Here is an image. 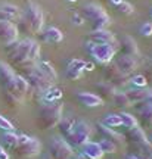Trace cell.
<instances>
[{
	"label": "cell",
	"instance_id": "1",
	"mask_svg": "<svg viewBox=\"0 0 152 159\" xmlns=\"http://www.w3.org/2000/svg\"><path fill=\"white\" fill-rule=\"evenodd\" d=\"M40 44L33 39H24L7 52V62L11 66L18 69L28 68L39 61Z\"/></svg>",
	"mask_w": 152,
	"mask_h": 159
},
{
	"label": "cell",
	"instance_id": "2",
	"mask_svg": "<svg viewBox=\"0 0 152 159\" xmlns=\"http://www.w3.org/2000/svg\"><path fill=\"white\" fill-rule=\"evenodd\" d=\"M15 25L19 33L27 35H39L45 25V15L36 3H28Z\"/></svg>",
	"mask_w": 152,
	"mask_h": 159
},
{
	"label": "cell",
	"instance_id": "3",
	"mask_svg": "<svg viewBox=\"0 0 152 159\" xmlns=\"http://www.w3.org/2000/svg\"><path fill=\"white\" fill-rule=\"evenodd\" d=\"M21 75L28 83V91H31V96L36 100H39V102L43 100V94H45L46 91L49 90L52 85H55V81H52L49 77H46L36 66V63L28 66V68L21 69Z\"/></svg>",
	"mask_w": 152,
	"mask_h": 159
},
{
	"label": "cell",
	"instance_id": "4",
	"mask_svg": "<svg viewBox=\"0 0 152 159\" xmlns=\"http://www.w3.org/2000/svg\"><path fill=\"white\" fill-rule=\"evenodd\" d=\"M40 109L37 114L36 124L40 130H52L55 128L62 118L64 112V105L61 100L55 102H40Z\"/></svg>",
	"mask_w": 152,
	"mask_h": 159
},
{
	"label": "cell",
	"instance_id": "5",
	"mask_svg": "<svg viewBox=\"0 0 152 159\" xmlns=\"http://www.w3.org/2000/svg\"><path fill=\"white\" fill-rule=\"evenodd\" d=\"M81 16L86 21H89L92 25V30H101L107 28L111 24V18L107 12L103 11V7L96 3H87L81 7Z\"/></svg>",
	"mask_w": 152,
	"mask_h": 159
},
{
	"label": "cell",
	"instance_id": "6",
	"mask_svg": "<svg viewBox=\"0 0 152 159\" xmlns=\"http://www.w3.org/2000/svg\"><path fill=\"white\" fill-rule=\"evenodd\" d=\"M41 143L37 137H30L25 134H19L17 148L13 149V156L17 159H30L40 153Z\"/></svg>",
	"mask_w": 152,
	"mask_h": 159
},
{
	"label": "cell",
	"instance_id": "7",
	"mask_svg": "<svg viewBox=\"0 0 152 159\" xmlns=\"http://www.w3.org/2000/svg\"><path fill=\"white\" fill-rule=\"evenodd\" d=\"M86 52L95 62L101 63V65H107V63L112 62L117 49L109 44H99V43L87 41L86 43Z\"/></svg>",
	"mask_w": 152,
	"mask_h": 159
},
{
	"label": "cell",
	"instance_id": "8",
	"mask_svg": "<svg viewBox=\"0 0 152 159\" xmlns=\"http://www.w3.org/2000/svg\"><path fill=\"white\" fill-rule=\"evenodd\" d=\"M90 136H92L90 124L80 119V121L75 122L73 131L69 133V136L65 137V140L68 142L69 146H73L74 149H78V148H81L83 144H86V143L90 140Z\"/></svg>",
	"mask_w": 152,
	"mask_h": 159
},
{
	"label": "cell",
	"instance_id": "9",
	"mask_svg": "<svg viewBox=\"0 0 152 159\" xmlns=\"http://www.w3.org/2000/svg\"><path fill=\"white\" fill-rule=\"evenodd\" d=\"M49 156L52 159H71L74 156V148L69 146L65 139H52L47 146Z\"/></svg>",
	"mask_w": 152,
	"mask_h": 159
},
{
	"label": "cell",
	"instance_id": "10",
	"mask_svg": "<svg viewBox=\"0 0 152 159\" xmlns=\"http://www.w3.org/2000/svg\"><path fill=\"white\" fill-rule=\"evenodd\" d=\"M103 77H105V81L111 83L114 87H124V85L129 83V78L126 74H123L117 65L112 62H109L105 65V69H103Z\"/></svg>",
	"mask_w": 152,
	"mask_h": 159
},
{
	"label": "cell",
	"instance_id": "11",
	"mask_svg": "<svg viewBox=\"0 0 152 159\" xmlns=\"http://www.w3.org/2000/svg\"><path fill=\"white\" fill-rule=\"evenodd\" d=\"M15 78H17V74L13 72L11 65L0 61V85H2V90L6 91V93H12L13 85H15Z\"/></svg>",
	"mask_w": 152,
	"mask_h": 159
},
{
	"label": "cell",
	"instance_id": "12",
	"mask_svg": "<svg viewBox=\"0 0 152 159\" xmlns=\"http://www.w3.org/2000/svg\"><path fill=\"white\" fill-rule=\"evenodd\" d=\"M89 41L99 43V44H109V46H114L115 49L118 47V40H117V37L107 28L93 30L90 34H89Z\"/></svg>",
	"mask_w": 152,
	"mask_h": 159
},
{
	"label": "cell",
	"instance_id": "13",
	"mask_svg": "<svg viewBox=\"0 0 152 159\" xmlns=\"http://www.w3.org/2000/svg\"><path fill=\"white\" fill-rule=\"evenodd\" d=\"M96 131H97V134H99L102 139L109 140V142H112L114 144H117V148H121V146H124V144H126L124 136H123V134H120V133H117L114 128L105 127L103 124L97 122V124H96Z\"/></svg>",
	"mask_w": 152,
	"mask_h": 159
},
{
	"label": "cell",
	"instance_id": "14",
	"mask_svg": "<svg viewBox=\"0 0 152 159\" xmlns=\"http://www.w3.org/2000/svg\"><path fill=\"white\" fill-rule=\"evenodd\" d=\"M18 28L15 22L11 21H0V41L3 44H9L18 40Z\"/></svg>",
	"mask_w": 152,
	"mask_h": 159
},
{
	"label": "cell",
	"instance_id": "15",
	"mask_svg": "<svg viewBox=\"0 0 152 159\" xmlns=\"http://www.w3.org/2000/svg\"><path fill=\"white\" fill-rule=\"evenodd\" d=\"M114 63H115L117 68H118L123 74L127 75V77H130V75L136 71V68H137V59L133 56H127V55L118 56L114 61Z\"/></svg>",
	"mask_w": 152,
	"mask_h": 159
},
{
	"label": "cell",
	"instance_id": "16",
	"mask_svg": "<svg viewBox=\"0 0 152 159\" xmlns=\"http://www.w3.org/2000/svg\"><path fill=\"white\" fill-rule=\"evenodd\" d=\"M118 49L121 52V55H127V56H139V49L133 37L130 35H123L118 39Z\"/></svg>",
	"mask_w": 152,
	"mask_h": 159
},
{
	"label": "cell",
	"instance_id": "17",
	"mask_svg": "<svg viewBox=\"0 0 152 159\" xmlns=\"http://www.w3.org/2000/svg\"><path fill=\"white\" fill-rule=\"evenodd\" d=\"M123 136H124L126 143H129L130 146H136V144H140V143L148 140L145 131L142 130L139 125H137V127H133V128H127Z\"/></svg>",
	"mask_w": 152,
	"mask_h": 159
},
{
	"label": "cell",
	"instance_id": "18",
	"mask_svg": "<svg viewBox=\"0 0 152 159\" xmlns=\"http://www.w3.org/2000/svg\"><path fill=\"white\" fill-rule=\"evenodd\" d=\"M75 99L84 108H96V106L103 105V99L101 96H97L95 93H89V91H80V93H77Z\"/></svg>",
	"mask_w": 152,
	"mask_h": 159
},
{
	"label": "cell",
	"instance_id": "19",
	"mask_svg": "<svg viewBox=\"0 0 152 159\" xmlns=\"http://www.w3.org/2000/svg\"><path fill=\"white\" fill-rule=\"evenodd\" d=\"M83 71H84V61H80V59H71V61L68 62V65H67L65 75H67L68 80H71V81H77V80L81 78Z\"/></svg>",
	"mask_w": 152,
	"mask_h": 159
},
{
	"label": "cell",
	"instance_id": "20",
	"mask_svg": "<svg viewBox=\"0 0 152 159\" xmlns=\"http://www.w3.org/2000/svg\"><path fill=\"white\" fill-rule=\"evenodd\" d=\"M19 16H21V12L15 5H11V3H2L0 5V21L17 22Z\"/></svg>",
	"mask_w": 152,
	"mask_h": 159
},
{
	"label": "cell",
	"instance_id": "21",
	"mask_svg": "<svg viewBox=\"0 0 152 159\" xmlns=\"http://www.w3.org/2000/svg\"><path fill=\"white\" fill-rule=\"evenodd\" d=\"M40 39L41 41H45V43H61L62 40H64V34H62V31L56 27H47V28L43 31V33H40Z\"/></svg>",
	"mask_w": 152,
	"mask_h": 159
},
{
	"label": "cell",
	"instance_id": "22",
	"mask_svg": "<svg viewBox=\"0 0 152 159\" xmlns=\"http://www.w3.org/2000/svg\"><path fill=\"white\" fill-rule=\"evenodd\" d=\"M80 150H81V153L84 155V156H87L89 159H102L103 155H105L102 152L99 143L90 142V140L86 143V144H83V146L80 148Z\"/></svg>",
	"mask_w": 152,
	"mask_h": 159
},
{
	"label": "cell",
	"instance_id": "23",
	"mask_svg": "<svg viewBox=\"0 0 152 159\" xmlns=\"http://www.w3.org/2000/svg\"><path fill=\"white\" fill-rule=\"evenodd\" d=\"M18 140H19V134L13 133V131H5L0 136V146L5 150H13L17 148Z\"/></svg>",
	"mask_w": 152,
	"mask_h": 159
},
{
	"label": "cell",
	"instance_id": "24",
	"mask_svg": "<svg viewBox=\"0 0 152 159\" xmlns=\"http://www.w3.org/2000/svg\"><path fill=\"white\" fill-rule=\"evenodd\" d=\"M96 91H97V96H101L102 99H112V96L117 91V87H114L111 83H108L105 80L97 81L95 85Z\"/></svg>",
	"mask_w": 152,
	"mask_h": 159
},
{
	"label": "cell",
	"instance_id": "25",
	"mask_svg": "<svg viewBox=\"0 0 152 159\" xmlns=\"http://www.w3.org/2000/svg\"><path fill=\"white\" fill-rule=\"evenodd\" d=\"M75 122H77V119L73 118V116L61 118V121H59V124H58L56 127H58V130H59V133H61V136L64 137V139H65L67 136H69V133L73 131Z\"/></svg>",
	"mask_w": 152,
	"mask_h": 159
},
{
	"label": "cell",
	"instance_id": "26",
	"mask_svg": "<svg viewBox=\"0 0 152 159\" xmlns=\"http://www.w3.org/2000/svg\"><path fill=\"white\" fill-rule=\"evenodd\" d=\"M124 93L127 94L130 103H131V105H136V103L142 102V100L145 99V96H146V93H148V89H137V87H131V89H129V90L124 91Z\"/></svg>",
	"mask_w": 152,
	"mask_h": 159
},
{
	"label": "cell",
	"instance_id": "27",
	"mask_svg": "<svg viewBox=\"0 0 152 159\" xmlns=\"http://www.w3.org/2000/svg\"><path fill=\"white\" fill-rule=\"evenodd\" d=\"M137 115H139V121H140L142 125L152 127V105L137 109Z\"/></svg>",
	"mask_w": 152,
	"mask_h": 159
},
{
	"label": "cell",
	"instance_id": "28",
	"mask_svg": "<svg viewBox=\"0 0 152 159\" xmlns=\"http://www.w3.org/2000/svg\"><path fill=\"white\" fill-rule=\"evenodd\" d=\"M36 66H37L46 77H49L52 81H55V80L58 78L56 71H55V68H53L49 62H46V61H37V62H36Z\"/></svg>",
	"mask_w": 152,
	"mask_h": 159
},
{
	"label": "cell",
	"instance_id": "29",
	"mask_svg": "<svg viewBox=\"0 0 152 159\" xmlns=\"http://www.w3.org/2000/svg\"><path fill=\"white\" fill-rule=\"evenodd\" d=\"M111 100H112L114 106H117L120 109H126V108H129V106H131L129 97H127V94L124 91H115V94L112 96Z\"/></svg>",
	"mask_w": 152,
	"mask_h": 159
},
{
	"label": "cell",
	"instance_id": "30",
	"mask_svg": "<svg viewBox=\"0 0 152 159\" xmlns=\"http://www.w3.org/2000/svg\"><path fill=\"white\" fill-rule=\"evenodd\" d=\"M131 148L135 149V150H137V156H140V158H143V159L149 158L152 155V146H151V143H149V140L140 143V144L131 146Z\"/></svg>",
	"mask_w": 152,
	"mask_h": 159
},
{
	"label": "cell",
	"instance_id": "31",
	"mask_svg": "<svg viewBox=\"0 0 152 159\" xmlns=\"http://www.w3.org/2000/svg\"><path fill=\"white\" fill-rule=\"evenodd\" d=\"M61 97H62L61 89L52 85L50 89L43 94V100H41V102H55V100H61Z\"/></svg>",
	"mask_w": 152,
	"mask_h": 159
},
{
	"label": "cell",
	"instance_id": "32",
	"mask_svg": "<svg viewBox=\"0 0 152 159\" xmlns=\"http://www.w3.org/2000/svg\"><path fill=\"white\" fill-rule=\"evenodd\" d=\"M101 124L109 128H115V127H121V118L118 114H107V116L101 121Z\"/></svg>",
	"mask_w": 152,
	"mask_h": 159
},
{
	"label": "cell",
	"instance_id": "33",
	"mask_svg": "<svg viewBox=\"0 0 152 159\" xmlns=\"http://www.w3.org/2000/svg\"><path fill=\"white\" fill-rule=\"evenodd\" d=\"M120 118H121V127H126L127 128H133V127H137V119L133 116L131 114H127V112H120Z\"/></svg>",
	"mask_w": 152,
	"mask_h": 159
},
{
	"label": "cell",
	"instance_id": "34",
	"mask_svg": "<svg viewBox=\"0 0 152 159\" xmlns=\"http://www.w3.org/2000/svg\"><path fill=\"white\" fill-rule=\"evenodd\" d=\"M129 83L131 84V87H137V89H146V85H148L146 78H145L142 74L131 75L129 78Z\"/></svg>",
	"mask_w": 152,
	"mask_h": 159
},
{
	"label": "cell",
	"instance_id": "35",
	"mask_svg": "<svg viewBox=\"0 0 152 159\" xmlns=\"http://www.w3.org/2000/svg\"><path fill=\"white\" fill-rule=\"evenodd\" d=\"M3 99H5L6 105H9V106H13V108H17V106H21L24 103V99L21 97L15 96V94H11V93H6L3 91Z\"/></svg>",
	"mask_w": 152,
	"mask_h": 159
},
{
	"label": "cell",
	"instance_id": "36",
	"mask_svg": "<svg viewBox=\"0 0 152 159\" xmlns=\"http://www.w3.org/2000/svg\"><path fill=\"white\" fill-rule=\"evenodd\" d=\"M99 143V146H101L102 152L103 153H117L118 152V148H117V144H114L112 142H109V140H105V139H102Z\"/></svg>",
	"mask_w": 152,
	"mask_h": 159
},
{
	"label": "cell",
	"instance_id": "37",
	"mask_svg": "<svg viewBox=\"0 0 152 159\" xmlns=\"http://www.w3.org/2000/svg\"><path fill=\"white\" fill-rule=\"evenodd\" d=\"M117 7V11H118V13H121V15H131L133 12H135V9H133V6L130 5V3H127V2H121L118 6H115Z\"/></svg>",
	"mask_w": 152,
	"mask_h": 159
},
{
	"label": "cell",
	"instance_id": "38",
	"mask_svg": "<svg viewBox=\"0 0 152 159\" xmlns=\"http://www.w3.org/2000/svg\"><path fill=\"white\" fill-rule=\"evenodd\" d=\"M139 34L142 37H151L152 35V22H143L139 27Z\"/></svg>",
	"mask_w": 152,
	"mask_h": 159
},
{
	"label": "cell",
	"instance_id": "39",
	"mask_svg": "<svg viewBox=\"0 0 152 159\" xmlns=\"http://www.w3.org/2000/svg\"><path fill=\"white\" fill-rule=\"evenodd\" d=\"M148 105H152V89H148V93H146V96H145V99H143L142 102L136 103L135 108H136V111H137V109L143 108V106H148Z\"/></svg>",
	"mask_w": 152,
	"mask_h": 159
},
{
	"label": "cell",
	"instance_id": "40",
	"mask_svg": "<svg viewBox=\"0 0 152 159\" xmlns=\"http://www.w3.org/2000/svg\"><path fill=\"white\" fill-rule=\"evenodd\" d=\"M0 130H3V131H13V125H12V122H11V121H7L3 115H0Z\"/></svg>",
	"mask_w": 152,
	"mask_h": 159
},
{
	"label": "cell",
	"instance_id": "41",
	"mask_svg": "<svg viewBox=\"0 0 152 159\" xmlns=\"http://www.w3.org/2000/svg\"><path fill=\"white\" fill-rule=\"evenodd\" d=\"M71 22L74 25H83L84 24V18L81 16V13H74L73 16H71Z\"/></svg>",
	"mask_w": 152,
	"mask_h": 159
},
{
	"label": "cell",
	"instance_id": "42",
	"mask_svg": "<svg viewBox=\"0 0 152 159\" xmlns=\"http://www.w3.org/2000/svg\"><path fill=\"white\" fill-rule=\"evenodd\" d=\"M95 69V63L93 62H84V71H93Z\"/></svg>",
	"mask_w": 152,
	"mask_h": 159
},
{
	"label": "cell",
	"instance_id": "43",
	"mask_svg": "<svg viewBox=\"0 0 152 159\" xmlns=\"http://www.w3.org/2000/svg\"><path fill=\"white\" fill-rule=\"evenodd\" d=\"M74 159H89V158H87V156H84V155H83L81 152H80V153L74 155Z\"/></svg>",
	"mask_w": 152,
	"mask_h": 159
},
{
	"label": "cell",
	"instance_id": "44",
	"mask_svg": "<svg viewBox=\"0 0 152 159\" xmlns=\"http://www.w3.org/2000/svg\"><path fill=\"white\" fill-rule=\"evenodd\" d=\"M124 159H143V158L137 156V155H127V156H124Z\"/></svg>",
	"mask_w": 152,
	"mask_h": 159
},
{
	"label": "cell",
	"instance_id": "45",
	"mask_svg": "<svg viewBox=\"0 0 152 159\" xmlns=\"http://www.w3.org/2000/svg\"><path fill=\"white\" fill-rule=\"evenodd\" d=\"M0 159H9V155H7V152H6V150L0 152Z\"/></svg>",
	"mask_w": 152,
	"mask_h": 159
},
{
	"label": "cell",
	"instance_id": "46",
	"mask_svg": "<svg viewBox=\"0 0 152 159\" xmlns=\"http://www.w3.org/2000/svg\"><path fill=\"white\" fill-rule=\"evenodd\" d=\"M108 2H109V3H111L112 6H118L120 3L123 2V0H108Z\"/></svg>",
	"mask_w": 152,
	"mask_h": 159
},
{
	"label": "cell",
	"instance_id": "47",
	"mask_svg": "<svg viewBox=\"0 0 152 159\" xmlns=\"http://www.w3.org/2000/svg\"><path fill=\"white\" fill-rule=\"evenodd\" d=\"M41 159H52V158L49 156V153H47V155H45V156H41Z\"/></svg>",
	"mask_w": 152,
	"mask_h": 159
},
{
	"label": "cell",
	"instance_id": "48",
	"mask_svg": "<svg viewBox=\"0 0 152 159\" xmlns=\"http://www.w3.org/2000/svg\"><path fill=\"white\" fill-rule=\"evenodd\" d=\"M149 16H151V19H152V7L149 9Z\"/></svg>",
	"mask_w": 152,
	"mask_h": 159
},
{
	"label": "cell",
	"instance_id": "49",
	"mask_svg": "<svg viewBox=\"0 0 152 159\" xmlns=\"http://www.w3.org/2000/svg\"><path fill=\"white\" fill-rule=\"evenodd\" d=\"M148 140H149V143H151V146H152V136L149 137V139H148Z\"/></svg>",
	"mask_w": 152,
	"mask_h": 159
},
{
	"label": "cell",
	"instance_id": "50",
	"mask_svg": "<svg viewBox=\"0 0 152 159\" xmlns=\"http://www.w3.org/2000/svg\"><path fill=\"white\" fill-rule=\"evenodd\" d=\"M3 150H5V149H3V148H2V146H0V152H3Z\"/></svg>",
	"mask_w": 152,
	"mask_h": 159
},
{
	"label": "cell",
	"instance_id": "51",
	"mask_svg": "<svg viewBox=\"0 0 152 159\" xmlns=\"http://www.w3.org/2000/svg\"><path fill=\"white\" fill-rule=\"evenodd\" d=\"M146 159H152V155H151V156H149V158H146Z\"/></svg>",
	"mask_w": 152,
	"mask_h": 159
},
{
	"label": "cell",
	"instance_id": "52",
	"mask_svg": "<svg viewBox=\"0 0 152 159\" xmlns=\"http://www.w3.org/2000/svg\"><path fill=\"white\" fill-rule=\"evenodd\" d=\"M69 2H77V0H69Z\"/></svg>",
	"mask_w": 152,
	"mask_h": 159
},
{
	"label": "cell",
	"instance_id": "53",
	"mask_svg": "<svg viewBox=\"0 0 152 159\" xmlns=\"http://www.w3.org/2000/svg\"><path fill=\"white\" fill-rule=\"evenodd\" d=\"M21 2H27V0H21Z\"/></svg>",
	"mask_w": 152,
	"mask_h": 159
}]
</instances>
